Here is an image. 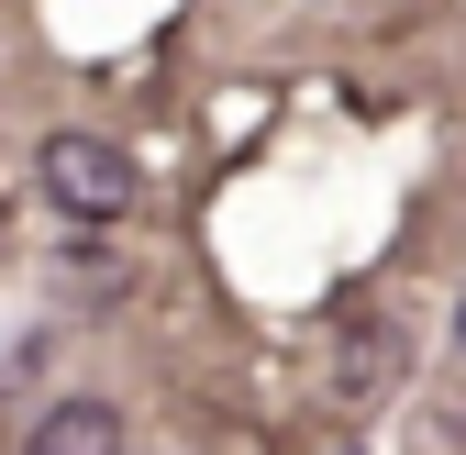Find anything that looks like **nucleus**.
Returning a JSON list of instances; mask_svg holds the SVG:
<instances>
[{
  "label": "nucleus",
  "instance_id": "nucleus-1",
  "mask_svg": "<svg viewBox=\"0 0 466 455\" xmlns=\"http://www.w3.org/2000/svg\"><path fill=\"white\" fill-rule=\"evenodd\" d=\"M34 178H45V200L56 211H78V222H123L134 211V156L111 145V134H45V156H34Z\"/></svg>",
  "mask_w": 466,
  "mask_h": 455
},
{
  "label": "nucleus",
  "instance_id": "nucleus-2",
  "mask_svg": "<svg viewBox=\"0 0 466 455\" xmlns=\"http://www.w3.org/2000/svg\"><path fill=\"white\" fill-rule=\"evenodd\" d=\"M23 455H123V411L111 400H56V411H34Z\"/></svg>",
  "mask_w": 466,
  "mask_h": 455
},
{
  "label": "nucleus",
  "instance_id": "nucleus-3",
  "mask_svg": "<svg viewBox=\"0 0 466 455\" xmlns=\"http://www.w3.org/2000/svg\"><path fill=\"white\" fill-rule=\"evenodd\" d=\"M378 378H389V322H356V345H344V367H333V389H344V400H367Z\"/></svg>",
  "mask_w": 466,
  "mask_h": 455
},
{
  "label": "nucleus",
  "instance_id": "nucleus-4",
  "mask_svg": "<svg viewBox=\"0 0 466 455\" xmlns=\"http://www.w3.org/2000/svg\"><path fill=\"white\" fill-rule=\"evenodd\" d=\"M455 345H466V311H455Z\"/></svg>",
  "mask_w": 466,
  "mask_h": 455
}]
</instances>
